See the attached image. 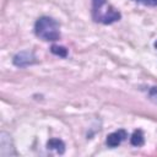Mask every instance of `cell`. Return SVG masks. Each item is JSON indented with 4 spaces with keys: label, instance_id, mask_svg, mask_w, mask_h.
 Masks as SVG:
<instances>
[{
    "label": "cell",
    "instance_id": "obj_1",
    "mask_svg": "<svg viewBox=\"0 0 157 157\" xmlns=\"http://www.w3.org/2000/svg\"><path fill=\"white\" fill-rule=\"evenodd\" d=\"M92 17L96 22L110 25L120 20V12L107 2V0H92Z\"/></svg>",
    "mask_w": 157,
    "mask_h": 157
},
{
    "label": "cell",
    "instance_id": "obj_2",
    "mask_svg": "<svg viewBox=\"0 0 157 157\" xmlns=\"http://www.w3.org/2000/svg\"><path fill=\"white\" fill-rule=\"evenodd\" d=\"M34 33L37 37H39L40 39L47 40V42L58 40L60 38L59 23L48 16L39 17L34 25Z\"/></svg>",
    "mask_w": 157,
    "mask_h": 157
},
{
    "label": "cell",
    "instance_id": "obj_3",
    "mask_svg": "<svg viewBox=\"0 0 157 157\" xmlns=\"http://www.w3.org/2000/svg\"><path fill=\"white\" fill-rule=\"evenodd\" d=\"M13 64L18 67H25L28 65H32L36 63V56L32 52L25 50V52H20L13 56Z\"/></svg>",
    "mask_w": 157,
    "mask_h": 157
},
{
    "label": "cell",
    "instance_id": "obj_4",
    "mask_svg": "<svg viewBox=\"0 0 157 157\" xmlns=\"http://www.w3.org/2000/svg\"><path fill=\"white\" fill-rule=\"evenodd\" d=\"M126 137H128V132H126L124 129H120V130H117V131L109 134V135L107 136L105 144H107L109 147H117V146H119Z\"/></svg>",
    "mask_w": 157,
    "mask_h": 157
},
{
    "label": "cell",
    "instance_id": "obj_5",
    "mask_svg": "<svg viewBox=\"0 0 157 157\" xmlns=\"http://www.w3.org/2000/svg\"><path fill=\"white\" fill-rule=\"evenodd\" d=\"M12 153H13V147L11 144L10 135L6 132H1L0 134V156L5 157Z\"/></svg>",
    "mask_w": 157,
    "mask_h": 157
},
{
    "label": "cell",
    "instance_id": "obj_6",
    "mask_svg": "<svg viewBox=\"0 0 157 157\" xmlns=\"http://www.w3.org/2000/svg\"><path fill=\"white\" fill-rule=\"evenodd\" d=\"M47 147L48 150H53L59 155H63L65 152V144L59 139H50L47 142Z\"/></svg>",
    "mask_w": 157,
    "mask_h": 157
},
{
    "label": "cell",
    "instance_id": "obj_7",
    "mask_svg": "<svg viewBox=\"0 0 157 157\" xmlns=\"http://www.w3.org/2000/svg\"><path fill=\"white\" fill-rule=\"evenodd\" d=\"M130 142L131 145L134 146H142L145 144V137H144V132L141 130H135L131 135V139H130Z\"/></svg>",
    "mask_w": 157,
    "mask_h": 157
},
{
    "label": "cell",
    "instance_id": "obj_8",
    "mask_svg": "<svg viewBox=\"0 0 157 157\" xmlns=\"http://www.w3.org/2000/svg\"><path fill=\"white\" fill-rule=\"evenodd\" d=\"M50 52L54 55H58V56H61V58L67 56V49L65 47H61V45H53L50 48Z\"/></svg>",
    "mask_w": 157,
    "mask_h": 157
},
{
    "label": "cell",
    "instance_id": "obj_9",
    "mask_svg": "<svg viewBox=\"0 0 157 157\" xmlns=\"http://www.w3.org/2000/svg\"><path fill=\"white\" fill-rule=\"evenodd\" d=\"M148 96H150V99L155 103H157V86H153L150 88L148 91Z\"/></svg>",
    "mask_w": 157,
    "mask_h": 157
},
{
    "label": "cell",
    "instance_id": "obj_10",
    "mask_svg": "<svg viewBox=\"0 0 157 157\" xmlns=\"http://www.w3.org/2000/svg\"><path fill=\"white\" fill-rule=\"evenodd\" d=\"M134 1L146 5V6H157V0H134Z\"/></svg>",
    "mask_w": 157,
    "mask_h": 157
},
{
    "label": "cell",
    "instance_id": "obj_11",
    "mask_svg": "<svg viewBox=\"0 0 157 157\" xmlns=\"http://www.w3.org/2000/svg\"><path fill=\"white\" fill-rule=\"evenodd\" d=\"M155 48H156V49H157V40H156V42H155Z\"/></svg>",
    "mask_w": 157,
    "mask_h": 157
}]
</instances>
